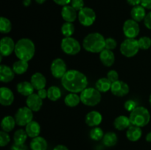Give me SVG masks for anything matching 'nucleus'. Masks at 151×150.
I'll return each instance as SVG.
<instances>
[{"label":"nucleus","mask_w":151,"mask_h":150,"mask_svg":"<svg viewBox=\"0 0 151 150\" xmlns=\"http://www.w3.org/2000/svg\"><path fill=\"white\" fill-rule=\"evenodd\" d=\"M31 2H32L31 0H23V4L25 7H28V6L30 5Z\"/></svg>","instance_id":"nucleus-50"},{"label":"nucleus","mask_w":151,"mask_h":150,"mask_svg":"<svg viewBox=\"0 0 151 150\" xmlns=\"http://www.w3.org/2000/svg\"><path fill=\"white\" fill-rule=\"evenodd\" d=\"M25 130H26L28 137L34 138L35 137L39 136L40 133H41V125L38 121L32 120L27 126H25Z\"/></svg>","instance_id":"nucleus-23"},{"label":"nucleus","mask_w":151,"mask_h":150,"mask_svg":"<svg viewBox=\"0 0 151 150\" xmlns=\"http://www.w3.org/2000/svg\"><path fill=\"white\" fill-rule=\"evenodd\" d=\"M83 47L88 52L100 53L106 48V38L99 32H91L84 38Z\"/></svg>","instance_id":"nucleus-3"},{"label":"nucleus","mask_w":151,"mask_h":150,"mask_svg":"<svg viewBox=\"0 0 151 150\" xmlns=\"http://www.w3.org/2000/svg\"><path fill=\"white\" fill-rule=\"evenodd\" d=\"M12 24L11 21L7 18L1 16L0 18V32L2 34H7L11 31Z\"/></svg>","instance_id":"nucleus-34"},{"label":"nucleus","mask_w":151,"mask_h":150,"mask_svg":"<svg viewBox=\"0 0 151 150\" xmlns=\"http://www.w3.org/2000/svg\"><path fill=\"white\" fill-rule=\"evenodd\" d=\"M51 74L56 79H61L67 71V66L64 60L61 58H55L50 66Z\"/></svg>","instance_id":"nucleus-10"},{"label":"nucleus","mask_w":151,"mask_h":150,"mask_svg":"<svg viewBox=\"0 0 151 150\" xmlns=\"http://www.w3.org/2000/svg\"><path fill=\"white\" fill-rule=\"evenodd\" d=\"M53 150H69V149H68L67 146H66L62 145V144H59V145H57L56 146H55Z\"/></svg>","instance_id":"nucleus-49"},{"label":"nucleus","mask_w":151,"mask_h":150,"mask_svg":"<svg viewBox=\"0 0 151 150\" xmlns=\"http://www.w3.org/2000/svg\"><path fill=\"white\" fill-rule=\"evenodd\" d=\"M10 150H28L27 146L24 144H13L10 148Z\"/></svg>","instance_id":"nucleus-44"},{"label":"nucleus","mask_w":151,"mask_h":150,"mask_svg":"<svg viewBox=\"0 0 151 150\" xmlns=\"http://www.w3.org/2000/svg\"><path fill=\"white\" fill-rule=\"evenodd\" d=\"M117 46V42L116 40L113 38H106V48L109 50H113Z\"/></svg>","instance_id":"nucleus-39"},{"label":"nucleus","mask_w":151,"mask_h":150,"mask_svg":"<svg viewBox=\"0 0 151 150\" xmlns=\"http://www.w3.org/2000/svg\"><path fill=\"white\" fill-rule=\"evenodd\" d=\"M126 1L129 5L133 6V7L140 5L142 2V0H126Z\"/></svg>","instance_id":"nucleus-48"},{"label":"nucleus","mask_w":151,"mask_h":150,"mask_svg":"<svg viewBox=\"0 0 151 150\" xmlns=\"http://www.w3.org/2000/svg\"><path fill=\"white\" fill-rule=\"evenodd\" d=\"M81 102L86 106L94 107L101 101V93L94 88H88L84 89L80 94Z\"/></svg>","instance_id":"nucleus-5"},{"label":"nucleus","mask_w":151,"mask_h":150,"mask_svg":"<svg viewBox=\"0 0 151 150\" xmlns=\"http://www.w3.org/2000/svg\"><path fill=\"white\" fill-rule=\"evenodd\" d=\"M111 91L112 94L116 96L122 97L126 96L129 93L130 88L126 82L121 80H117L113 82L111 87Z\"/></svg>","instance_id":"nucleus-13"},{"label":"nucleus","mask_w":151,"mask_h":150,"mask_svg":"<svg viewBox=\"0 0 151 150\" xmlns=\"http://www.w3.org/2000/svg\"><path fill=\"white\" fill-rule=\"evenodd\" d=\"M78 13L77 10L74 9L71 5H66L62 7L61 16L65 22H71L73 23L78 18Z\"/></svg>","instance_id":"nucleus-18"},{"label":"nucleus","mask_w":151,"mask_h":150,"mask_svg":"<svg viewBox=\"0 0 151 150\" xmlns=\"http://www.w3.org/2000/svg\"><path fill=\"white\" fill-rule=\"evenodd\" d=\"M10 137L8 132H4L3 130L0 131V146L1 147L5 146L10 143Z\"/></svg>","instance_id":"nucleus-38"},{"label":"nucleus","mask_w":151,"mask_h":150,"mask_svg":"<svg viewBox=\"0 0 151 150\" xmlns=\"http://www.w3.org/2000/svg\"><path fill=\"white\" fill-rule=\"evenodd\" d=\"M16 44L10 37H3L0 41V53L3 57L10 56L15 51Z\"/></svg>","instance_id":"nucleus-12"},{"label":"nucleus","mask_w":151,"mask_h":150,"mask_svg":"<svg viewBox=\"0 0 151 150\" xmlns=\"http://www.w3.org/2000/svg\"><path fill=\"white\" fill-rule=\"evenodd\" d=\"M61 85L70 93H81L88 87V79L81 71L71 69L61 78Z\"/></svg>","instance_id":"nucleus-1"},{"label":"nucleus","mask_w":151,"mask_h":150,"mask_svg":"<svg viewBox=\"0 0 151 150\" xmlns=\"http://www.w3.org/2000/svg\"><path fill=\"white\" fill-rule=\"evenodd\" d=\"M100 60L106 67H111L115 62V55L112 50L104 49L100 53Z\"/></svg>","instance_id":"nucleus-20"},{"label":"nucleus","mask_w":151,"mask_h":150,"mask_svg":"<svg viewBox=\"0 0 151 150\" xmlns=\"http://www.w3.org/2000/svg\"><path fill=\"white\" fill-rule=\"evenodd\" d=\"M145 140L146 141H147V142H151V132H149L146 135Z\"/></svg>","instance_id":"nucleus-51"},{"label":"nucleus","mask_w":151,"mask_h":150,"mask_svg":"<svg viewBox=\"0 0 151 150\" xmlns=\"http://www.w3.org/2000/svg\"><path fill=\"white\" fill-rule=\"evenodd\" d=\"M118 137L114 132H108L104 134L103 138V143L106 146L111 147L117 144Z\"/></svg>","instance_id":"nucleus-30"},{"label":"nucleus","mask_w":151,"mask_h":150,"mask_svg":"<svg viewBox=\"0 0 151 150\" xmlns=\"http://www.w3.org/2000/svg\"><path fill=\"white\" fill-rule=\"evenodd\" d=\"M78 19L83 26H91L96 20V13L91 7H85L78 12Z\"/></svg>","instance_id":"nucleus-9"},{"label":"nucleus","mask_w":151,"mask_h":150,"mask_svg":"<svg viewBox=\"0 0 151 150\" xmlns=\"http://www.w3.org/2000/svg\"><path fill=\"white\" fill-rule=\"evenodd\" d=\"M27 134L25 129H19L15 132L13 135V141L14 144H24L27 139Z\"/></svg>","instance_id":"nucleus-32"},{"label":"nucleus","mask_w":151,"mask_h":150,"mask_svg":"<svg viewBox=\"0 0 151 150\" xmlns=\"http://www.w3.org/2000/svg\"><path fill=\"white\" fill-rule=\"evenodd\" d=\"M144 24L148 29H151V11L147 13L144 19Z\"/></svg>","instance_id":"nucleus-43"},{"label":"nucleus","mask_w":151,"mask_h":150,"mask_svg":"<svg viewBox=\"0 0 151 150\" xmlns=\"http://www.w3.org/2000/svg\"><path fill=\"white\" fill-rule=\"evenodd\" d=\"M29 82H31L35 90H37V91L45 88L46 85H47V79L44 76V74L40 72H35V74H33L31 76Z\"/></svg>","instance_id":"nucleus-17"},{"label":"nucleus","mask_w":151,"mask_h":150,"mask_svg":"<svg viewBox=\"0 0 151 150\" xmlns=\"http://www.w3.org/2000/svg\"><path fill=\"white\" fill-rule=\"evenodd\" d=\"M106 77L113 83V82H116V81L119 80V74L115 70H110L107 73V76Z\"/></svg>","instance_id":"nucleus-42"},{"label":"nucleus","mask_w":151,"mask_h":150,"mask_svg":"<svg viewBox=\"0 0 151 150\" xmlns=\"http://www.w3.org/2000/svg\"><path fill=\"white\" fill-rule=\"evenodd\" d=\"M102 121H103V116L100 112L96 110L88 112L85 118L86 124L91 127L98 126L102 123Z\"/></svg>","instance_id":"nucleus-15"},{"label":"nucleus","mask_w":151,"mask_h":150,"mask_svg":"<svg viewBox=\"0 0 151 150\" xmlns=\"http://www.w3.org/2000/svg\"><path fill=\"white\" fill-rule=\"evenodd\" d=\"M75 30V25L71 22H65L61 26V33L64 37H72Z\"/></svg>","instance_id":"nucleus-35"},{"label":"nucleus","mask_w":151,"mask_h":150,"mask_svg":"<svg viewBox=\"0 0 151 150\" xmlns=\"http://www.w3.org/2000/svg\"><path fill=\"white\" fill-rule=\"evenodd\" d=\"M71 6L74 9L79 12L80 10H82L84 7V1L83 0H72L71 1Z\"/></svg>","instance_id":"nucleus-41"},{"label":"nucleus","mask_w":151,"mask_h":150,"mask_svg":"<svg viewBox=\"0 0 151 150\" xmlns=\"http://www.w3.org/2000/svg\"><path fill=\"white\" fill-rule=\"evenodd\" d=\"M112 82L107 77H102L97 79L95 83V88L100 93H106L111 91Z\"/></svg>","instance_id":"nucleus-28"},{"label":"nucleus","mask_w":151,"mask_h":150,"mask_svg":"<svg viewBox=\"0 0 151 150\" xmlns=\"http://www.w3.org/2000/svg\"><path fill=\"white\" fill-rule=\"evenodd\" d=\"M54 1V2L55 3V4H58V5L60 6H66V5H68L69 4H70L71 1H72V0H53Z\"/></svg>","instance_id":"nucleus-46"},{"label":"nucleus","mask_w":151,"mask_h":150,"mask_svg":"<svg viewBox=\"0 0 151 150\" xmlns=\"http://www.w3.org/2000/svg\"><path fill=\"white\" fill-rule=\"evenodd\" d=\"M14 52L19 60L29 62L35 55V44L29 38H21L16 43Z\"/></svg>","instance_id":"nucleus-2"},{"label":"nucleus","mask_w":151,"mask_h":150,"mask_svg":"<svg viewBox=\"0 0 151 150\" xmlns=\"http://www.w3.org/2000/svg\"><path fill=\"white\" fill-rule=\"evenodd\" d=\"M15 72L13 69L8 66L1 64L0 66V80L4 83H8L11 82L15 77Z\"/></svg>","instance_id":"nucleus-19"},{"label":"nucleus","mask_w":151,"mask_h":150,"mask_svg":"<svg viewBox=\"0 0 151 150\" xmlns=\"http://www.w3.org/2000/svg\"><path fill=\"white\" fill-rule=\"evenodd\" d=\"M104 132L103 130L99 126H94L90 130L89 136L91 139L93 141H99L100 140H103V136H104Z\"/></svg>","instance_id":"nucleus-36"},{"label":"nucleus","mask_w":151,"mask_h":150,"mask_svg":"<svg viewBox=\"0 0 151 150\" xmlns=\"http://www.w3.org/2000/svg\"><path fill=\"white\" fill-rule=\"evenodd\" d=\"M139 49L138 40L136 38H126L122 41L119 47L121 54L126 57H134Z\"/></svg>","instance_id":"nucleus-6"},{"label":"nucleus","mask_w":151,"mask_h":150,"mask_svg":"<svg viewBox=\"0 0 151 150\" xmlns=\"http://www.w3.org/2000/svg\"><path fill=\"white\" fill-rule=\"evenodd\" d=\"M48 91V97L47 98L52 101H56L58 99H60L61 97L62 93L59 87L53 85V86H50V88L47 89Z\"/></svg>","instance_id":"nucleus-33"},{"label":"nucleus","mask_w":151,"mask_h":150,"mask_svg":"<svg viewBox=\"0 0 151 150\" xmlns=\"http://www.w3.org/2000/svg\"><path fill=\"white\" fill-rule=\"evenodd\" d=\"M16 124V120H15V118H13L11 116H4L1 122V130L7 132H11L14 129Z\"/></svg>","instance_id":"nucleus-27"},{"label":"nucleus","mask_w":151,"mask_h":150,"mask_svg":"<svg viewBox=\"0 0 151 150\" xmlns=\"http://www.w3.org/2000/svg\"><path fill=\"white\" fill-rule=\"evenodd\" d=\"M131 125V123L129 117L123 116V115L119 116L114 121V126L115 129H118V130H125V129H128Z\"/></svg>","instance_id":"nucleus-24"},{"label":"nucleus","mask_w":151,"mask_h":150,"mask_svg":"<svg viewBox=\"0 0 151 150\" xmlns=\"http://www.w3.org/2000/svg\"><path fill=\"white\" fill-rule=\"evenodd\" d=\"M141 5L145 9L151 10V0H142Z\"/></svg>","instance_id":"nucleus-47"},{"label":"nucleus","mask_w":151,"mask_h":150,"mask_svg":"<svg viewBox=\"0 0 151 150\" xmlns=\"http://www.w3.org/2000/svg\"><path fill=\"white\" fill-rule=\"evenodd\" d=\"M35 1H36L38 4H44V3L46 1V0H35Z\"/></svg>","instance_id":"nucleus-52"},{"label":"nucleus","mask_w":151,"mask_h":150,"mask_svg":"<svg viewBox=\"0 0 151 150\" xmlns=\"http://www.w3.org/2000/svg\"><path fill=\"white\" fill-rule=\"evenodd\" d=\"M14 101V94L7 87L0 88V104L4 107L10 106Z\"/></svg>","instance_id":"nucleus-14"},{"label":"nucleus","mask_w":151,"mask_h":150,"mask_svg":"<svg viewBox=\"0 0 151 150\" xmlns=\"http://www.w3.org/2000/svg\"><path fill=\"white\" fill-rule=\"evenodd\" d=\"M32 112L33 111L29 109L27 106L22 107L18 109L14 116L16 124L20 126H27L33 119Z\"/></svg>","instance_id":"nucleus-8"},{"label":"nucleus","mask_w":151,"mask_h":150,"mask_svg":"<svg viewBox=\"0 0 151 150\" xmlns=\"http://www.w3.org/2000/svg\"><path fill=\"white\" fill-rule=\"evenodd\" d=\"M130 121L132 125L143 127L149 124L150 121V113L146 107L137 106L130 113Z\"/></svg>","instance_id":"nucleus-4"},{"label":"nucleus","mask_w":151,"mask_h":150,"mask_svg":"<svg viewBox=\"0 0 151 150\" xmlns=\"http://www.w3.org/2000/svg\"><path fill=\"white\" fill-rule=\"evenodd\" d=\"M16 90H17L18 93H19L21 95L27 97L31 94H34L35 88L32 86L30 82L22 81V82L18 83L17 86H16Z\"/></svg>","instance_id":"nucleus-22"},{"label":"nucleus","mask_w":151,"mask_h":150,"mask_svg":"<svg viewBox=\"0 0 151 150\" xmlns=\"http://www.w3.org/2000/svg\"><path fill=\"white\" fill-rule=\"evenodd\" d=\"M149 102H150V107H151V94H150V98H149Z\"/></svg>","instance_id":"nucleus-53"},{"label":"nucleus","mask_w":151,"mask_h":150,"mask_svg":"<svg viewBox=\"0 0 151 150\" xmlns=\"http://www.w3.org/2000/svg\"><path fill=\"white\" fill-rule=\"evenodd\" d=\"M60 47L62 51L69 55H75L81 50L79 41L72 37H64L60 43Z\"/></svg>","instance_id":"nucleus-7"},{"label":"nucleus","mask_w":151,"mask_h":150,"mask_svg":"<svg viewBox=\"0 0 151 150\" xmlns=\"http://www.w3.org/2000/svg\"><path fill=\"white\" fill-rule=\"evenodd\" d=\"M37 94L39 96L40 98H41L42 99H47V97H48V91H47V90H46L45 88H43V89L38 91V93H37Z\"/></svg>","instance_id":"nucleus-45"},{"label":"nucleus","mask_w":151,"mask_h":150,"mask_svg":"<svg viewBox=\"0 0 151 150\" xmlns=\"http://www.w3.org/2000/svg\"><path fill=\"white\" fill-rule=\"evenodd\" d=\"M137 107V103L134 100L132 99H129V100H127L125 102L124 104V107H125V110L128 112H132L136 107Z\"/></svg>","instance_id":"nucleus-40"},{"label":"nucleus","mask_w":151,"mask_h":150,"mask_svg":"<svg viewBox=\"0 0 151 150\" xmlns=\"http://www.w3.org/2000/svg\"><path fill=\"white\" fill-rule=\"evenodd\" d=\"M26 104L33 112L39 111L43 104V99L40 98L38 94H32L27 97Z\"/></svg>","instance_id":"nucleus-16"},{"label":"nucleus","mask_w":151,"mask_h":150,"mask_svg":"<svg viewBox=\"0 0 151 150\" xmlns=\"http://www.w3.org/2000/svg\"><path fill=\"white\" fill-rule=\"evenodd\" d=\"M142 135V130L139 126L131 124L127 129L126 137L130 141L136 142L141 138Z\"/></svg>","instance_id":"nucleus-21"},{"label":"nucleus","mask_w":151,"mask_h":150,"mask_svg":"<svg viewBox=\"0 0 151 150\" xmlns=\"http://www.w3.org/2000/svg\"><path fill=\"white\" fill-rule=\"evenodd\" d=\"M81 97L78 94L70 93L65 96L64 103L66 106L70 107H75L79 104L81 102Z\"/></svg>","instance_id":"nucleus-31"},{"label":"nucleus","mask_w":151,"mask_h":150,"mask_svg":"<svg viewBox=\"0 0 151 150\" xmlns=\"http://www.w3.org/2000/svg\"><path fill=\"white\" fill-rule=\"evenodd\" d=\"M145 10L146 9L143 6H142L141 4L133 7V8L131 10V19L137 22L144 21L146 15H147Z\"/></svg>","instance_id":"nucleus-26"},{"label":"nucleus","mask_w":151,"mask_h":150,"mask_svg":"<svg viewBox=\"0 0 151 150\" xmlns=\"http://www.w3.org/2000/svg\"><path fill=\"white\" fill-rule=\"evenodd\" d=\"M29 147L31 150H47L48 144L45 138L41 136H38L32 138Z\"/></svg>","instance_id":"nucleus-25"},{"label":"nucleus","mask_w":151,"mask_h":150,"mask_svg":"<svg viewBox=\"0 0 151 150\" xmlns=\"http://www.w3.org/2000/svg\"><path fill=\"white\" fill-rule=\"evenodd\" d=\"M28 68H29L28 62L24 61V60H19L13 63L12 69H13V71L15 72L16 74L21 75L27 72Z\"/></svg>","instance_id":"nucleus-29"},{"label":"nucleus","mask_w":151,"mask_h":150,"mask_svg":"<svg viewBox=\"0 0 151 150\" xmlns=\"http://www.w3.org/2000/svg\"><path fill=\"white\" fill-rule=\"evenodd\" d=\"M122 30L127 38H136L139 34V25L138 22L132 19H128L124 22Z\"/></svg>","instance_id":"nucleus-11"},{"label":"nucleus","mask_w":151,"mask_h":150,"mask_svg":"<svg viewBox=\"0 0 151 150\" xmlns=\"http://www.w3.org/2000/svg\"><path fill=\"white\" fill-rule=\"evenodd\" d=\"M138 43L140 49L147 50L151 46V39L147 36L141 37L138 40Z\"/></svg>","instance_id":"nucleus-37"}]
</instances>
